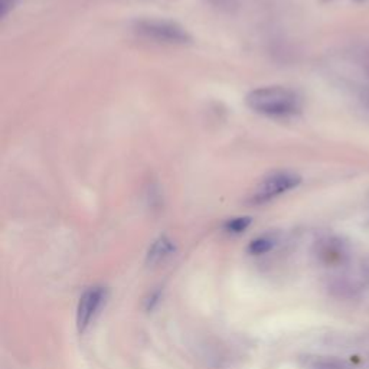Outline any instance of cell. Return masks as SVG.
<instances>
[{
    "instance_id": "7",
    "label": "cell",
    "mask_w": 369,
    "mask_h": 369,
    "mask_svg": "<svg viewBox=\"0 0 369 369\" xmlns=\"http://www.w3.org/2000/svg\"><path fill=\"white\" fill-rule=\"evenodd\" d=\"M251 224V218L248 216H241V218H234L225 224V230L231 234H240L244 232Z\"/></svg>"
},
{
    "instance_id": "6",
    "label": "cell",
    "mask_w": 369,
    "mask_h": 369,
    "mask_svg": "<svg viewBox=\"0 0 369 369\" xmlns=\"http://www.w3.org/2000/svg\"><path fill=\"white\" fill-rule=\"evenodd\" d=\"M274 247V241L269 237H260L254 241H251L249 247H248V251L251 254H256V256H260V254H265L269 253V251H271V248Z\"/></svg>"
},
{
    "instance_id": "2",
    "label": "cell",
    "mask_w": 369,
    "mask_h": 369,
    "mask_svg": "<svg viewBox=\"0 0 369 369\" xmlns=\"http://www.w3.org/2000/svg\"><path fill=\"white\" fill-rule=\"evenodd\" d=\"M133 31L144 39L168 45H186L192 42L190 34L182 25L166 19L137 21L133 25Z\"/></svg>"
},
{
    "instance_id": "8",
    "label": "cell",
    "mask_w": 369,
    "mask_h": 369,
    "mask_svg": "<svg viewBox=\"0 0 369 369\" xmlns=\"http://www.w3.org/2000/svg\"><path fill=\"white\" fill-rule=\"evenodd\" d=\"M21 0H0V16L6 18L8 13L16 8Z\"/></svg>"
},
{
    "instance_id": "1",
    "label": "cell",
    "mask_w": 369,
    "mask_h": 369,
    "mask_svg": "<svg viewBox=\"0 0 369 369\" xmlns=\"http://www.w3.org/2000/svg\"><path fill=\"white\" fill-rule=\"evenodd\" d=\"M245 104L258 114L269 117H287L300 111V98L284 87H261L249 91Z\"/></svg>"
},
{
    "instance_id": "9",
    "label": "cell",
    "mask_w": 369,
    "mask_h": 369,
    "mask_svg": "<svg viewBox=\"0 0 369 369\" xmlns=\"http://www.w3.org/2000/svg\"><path fill=\"white\" fill-rule=\"evenodd\" d=\"M312 369H341V366L335 361H319L312 366Z\"/></svg>"
},
{
    "instance_id": "3",
    "label": "cell",
    "mask_w": 369,
    "mask_h": 369,
    "mask_svg": "<svg viewBox=\"0 0 369 369\" xmlns=\"http://www.w3.org/2000/svg\"><path fill=\"white\" fill-rule=\"evenodd\" d=\"M302 178L293 172H276L264 178L256 188L251 202L253 203H265L274 198L286 194V192L299 186Z\"/></svg>"
},
{
    "instance_id": "5",
    "label": "cell",
    "mask_w": 369,
    "mask_h": 369,
    "mask_svg": "<svg viewBox=\"0 0 369 369\" xmlns=\"http://www.w3.org/2000/svg\"><path fill=\"white\" fill-rule=\"evenodd\" d=\"M175 253V244L168 237H159L147 253V262L159 264Z\"/></svg>"
},
{
    "instance_id": "4",
    "label": "cell",
    "mask_w": 369,
    "mask_h": 369,
    "mask_svg": "<svg viewBox=\"0 0 369 369\" xmlns=\"http://www.w3.org/2000/svg\"><path fill=\"white\" fill-rule=\"evenodd\" d=\"M102 296H104V293H102L100 287H93L90 290H87L81 296L77 309V326L80 333L85 332V329L90 326V323L94 319L97 310L102 302Z\"/></svg>"
}]
</instances>
